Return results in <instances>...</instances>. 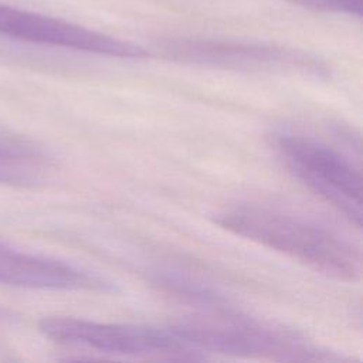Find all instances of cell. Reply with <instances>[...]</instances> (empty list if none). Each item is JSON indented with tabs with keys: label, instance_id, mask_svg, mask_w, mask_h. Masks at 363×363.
<instances>
[{
	"label": "cell",
	"instance_id": "cell-1",
	"mask_svg": "<svg viewBox=\"0 0 363 363\" xmlns=\"http://www.w3.org/2000/svg\"><path fill=\"white\" fill-rule=\"evenodd\" d=\"M214 223L328 277L347 282L360 278V250L347 238L308 218L259 204H240L217 213Z\"/></svg>",
	"mask_w": 363,
	"mask_h": 363
},
{
	"label": "cell",
	"instance_id": "cell-2",
	"mask_svg": "<svg viewBox=\"0 0 363 363\" xmlns=\"http://www.w3.org/2000/svg\"><path fill=\"white\" fill-rule=\"evenodd\" d=\"M170 330L197 352L281 362L343 360L298 332L245 316L225 303L186 316Z\"/></svg>",
	"mask_w": 363,
	"mask_h": 363
},
{
	"label": "cell",
	"instance_id": "cell-3",
	"mask_svg": "<svg viewBox=\"0 0 363 363\" xmlns=\"http://www.w3.org/2000/svg\"><path fill=\"white\" fill-rule=\"evenodd\" d=\"M271 143L294 177L360 228L363 179L359 163L326 142L301 132H274Z\"/></svg>",
	"mask_w": 363,
	"mask_h": 363
},
{
	"label": "cell",
	"instance_id": "cell-4",
	"mask_svg": "<svg viewBox=\"0 0 363 363\" xmlns=\"http://www.w3.org/2000/svg\"><path fill=\"white\" fill-rule=\"evenodd\" d=\"M40 332L62 345L81 346L108 354L164 359H197L199 353L170 329L149 326L104 323L68 316L45 318L38 323Z\"/></svg>",
	"mask_w": 363,
	"mask_h": 363
},
{
	"label": "cell",
	"instance_id": "cell-5",
	"mask_svg": "<svg viewBox=\"0 0 363 363\" xmlns=\"http://www.w3.org/2000/svg\"><path fill=\"white\" fill-rule=\"evenodd\" d=\"M160 54L172 61L247 72H303L326 77V67L298 50L231 40L169 38L157 44Z\"/></svg>",
	"mask_w": 363,
	"mask_h": 363
},
{
	"label": "cell",
	"instance_id": "cell-6",
	"mask_svg": "<svg viewBox=\"0 0 363 363\" xmlns=\"http://www.w3.org/2000/svg\"><path fill=\"white\" fill-rule=\"evenodd\" d=\"M0 34L26 43L71 48L118 58H145L149 54L138 44L61 18L1 3Z\"/></svg>",
	"mask_w": 363,
	"mask_h": 363
},
{
	"label": "cell",
	"instance_id": "cell-7",
	"mask_svg": "<svg viewBox=\"0 0 363 363\" xmlns=\"http://www.w3.org/2000/svg\"><path fill=\"white\" fill-rule=\"evenodd\" d=\"M0 282L35 289L116 292V286L60 259L21 252L0 242Z\"/></svg>",
	"mask_w": 363,
	"mask_h": 363
},
{
	"label": "cell",
	"instance_id": "cell-8",
	"mask_svg": "<svg viewBox=\"0 0 363 363\" xmlns=\"http://www.w3.org/2000/svg\"><path fill=\"white\" fill-rule=\"evenodd\" d=\"M52 169L51 159L40 147L16 139H0V184L38 186Z\"/></svg>",
	"mask_w": 363,
	"mask_h": 363
},
{
	"label": "cell",
	"instance_id": "cell-9",
	"mask_svg": "<svg viewBox=\"0 0 363 363\" xmlns=\"http://www.w3.org/2000/svg\"><path fill=\"white\" fill-rule=\"evenodd\" d=\"M288 3L320 11L343 13L350 16H362L363 0H285Z\"/></svg>",
	"mask_w": 363,
	"mask_h": 363
},
{
	"label": "cell",
	"instance_id": "cell-10",
	"mask_svg": "<svg viewBox=\"0 0 363 363\" xmlns=\"http://www.w3.org/2000/svg\"><path fill=\"white\" fill-rule=\"evenodd\" d=\"M9 318H10L9 311H6V309L0 308V323H1V322H4V320H6V319H9Z\"/></svg>",
	"mask_w": 363,
	"mask_h": 363
}]
</instances>
